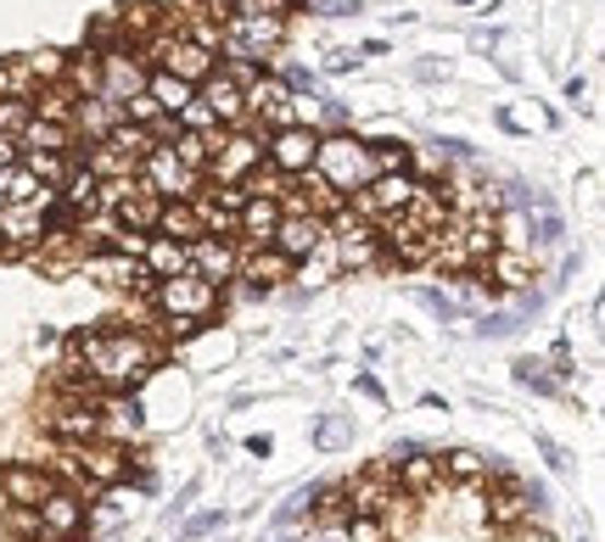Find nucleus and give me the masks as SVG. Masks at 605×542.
<instances>
[{"label": "nucleus", "mask_w": 605, "mask_h": 542, "mask_svg": "<svg viewBox=\"0 0 605 542\" xmlns=\"http://www.w3.org/2000/svg\"><path fill=\"white\" fill-rule=\"evenodd\" d=\"M68 353L96 375L102 391H135L158 364L163 347L147 330H90V335H68Z\"/></svg>", "instance_id": "nucleus-1"}, {"label": "nucleus", "mask_w": 605, "mask_h": 542, "mask_svg": "<svg viewBox=\"0 0 605 542\" xmlns=\"http://www.w3.org/2000/svg\"><path fill=\"white\" fill-rule=\"evenodd\" d=\"M51 475H62L68 492H79V498H84V492H113V486L129 481V453L118 448V441H79V448L57 453Z\"/></svg>", "instance_id": "nucleus-2"}, {"label": "nucleus", "mask_w": 605, "mask_h": 542, "mask_svg": "<svg viewBox=\"0 0 605 542\" xmlns=\"http://www.w3.org/2000/svg\"><path fill=\"white\" fill-rule=\"evenodd\" d=\"M314 174L348 202L353 190H364L370 179H376V157H370V140H359V134H348V129L319 134V145H314Z\"/></svg>", "instance_id": "nucleus-3"}, {"label": "nucleus", "mask_w": 605, "mask_h": 542, "mask_svg": "<svg viewBox=\"0 0 605 542\" xmlns=\"http://www.w3.org/2000/svg\"><path fill=\"white\" fill-rule=\"evenodd\" d=\"M141 62H152L158 73H168V79H179V84H202V79H213V68H219V51H208V45H197V39H185L179 34V23L174 28H163L152 45H147V57Z\"/></svg>", "instance_id": "nucleus-4"}, {"label": "nucleus", "mask_w": 605, "mask_h": 542, "mask_svg": "<svg viewBox=\"0 0 605 542\" xmlns=\"http://www.w3.org/2000/svg\"><path fill=\"white\" fill-rule=\"evenodd\" d=\"M147 291H152V308H158L163 319H197V325H208V319L219 314V285H208V280H197V274L152 280Z\"/></svg>", "instance_id": "nucleus-5"}, {"label": "nucleus", "mask_w": 605, "mask_h": 542, "mask_svg": "<svg viewBox=\"0 0 605 542\" xmlns=\"http://www.w3.org/2000/svg\"><path fill=\"white\" fill-rule=\"evenodd\" d=\"M219 45H230L236 62H264L287 45V17H224Z\"/></svg>", "instance_id": "nucleus-6"}, {"label": "nucleus", "mask_w": 605, "mask_h": 542, "mask_svg": "<svg viewBox=\"0 0 605 542\" xmlns=\"http://www.w3.org/2000/svg\"><path fill=\"white\" fill-rule=\"evenodd\" d=\"M135 179H141V190H152L158 202H197V196H202V174H191L185 163H174L168 145H158V152L135 168Z\"/></svg>", "instance_id": "nucleus-7"}, {"label": "nucleus", "mask_w": 605, "mask_h": 542, "mask_svg": "<svg viewBox=\"0 0 605 542\" xmlns=\"http://www.w3.org/2000/svg\"><path fill=\"white\" fill-rule=\"evenodd\" d=\"M57 190H45L39 202H18L0 208V252H28V246H45V224H51Z\"/></svg>", "instance_id": "nucleus-8"}, {"label": "nucleus", "mask_w": 605, "mask_h": 542, "mask_svg": "<svg viewBox=\"0 0 605 542\" xmlns=\"http://www.w3.org/2000/svg\"><path fill=\"white\" fill-rule=\"evenodd\" d=\"M314 145H319L314 123H287V129L264 134V163H269L275 174L298 179V174H309V168H314Z\"/></svg>", "instance_id": "nucleus-9"}, {"label": "nucleus", "mask_w": 605, "mask_h": 542, "mask_svg": "<svg viewBox=\"0 0 605 542\" xmlns=\"http://www.w3.org/2000/svg\"><path fill=\"white\" fill-rule=\"evenodd\" d=\"M348 202H353V219L382 224V219H393V213H404L415 202V179L409 174H376L364 190H353Z\"/></svg>", "instance_id": "nucleus-10"}, {"label": "nucleus", "mask_w": 605, "mask_h": 542, "mask_svg": "<svg viewBox=\"0 0 605 542\" xmlns=\"http://www.w3.org/2000/svg\"><path fill=\"white\" fill-rule=\"evenodd\" d=\"M242 95H247V118H258L269 134H275V129H287V123H298V95H292V84H287V79L258 73Z\"/></svg>", "instance_id": "nucleus-11"}, {"label": "nucleus", "mask_w": 605, "mask_h": 542, "mask_svg": "<svg viewBox=\"0 0 605 542\" xmlns=\"http://www.w3.org/2000/svg\"><path fill=\"white\" fill-rule=\"evenodd\" d=\"M45 436L57 448H79V441H102V409L96 403H73V398H57L45 409Z\"/></svg>", "instance_id": "nucleus-12"}, {"label": "nucleus", "mask_w": 605, "mask_h": 542, "mask_svg": "<svg viewBox=\"0 0 605 542\" xmlns=\"http://www.w3.org/2000/svg\"><path fill=\"white\" fill-rule=\"evenodd\" d=\"M258 163H264V134H242V129H230V134L219 140V152H213V163H208V174H202V179H213V185H242Z\"/></svg>", "instance_id": "nucleus-13"}, {"label": "nucleus", "mask_w": 605, "mask_h": 542, "mask_svg": "<svg viewBox=\"0 0 605 542\" xmlns=\"http://www.w3.org/2000/svg\"><path fill=\"white\" fill-rule=\"evenodd\" d=\"M269 246H275V252H281L287 263H309L319 246H325V219L298 213V208H281V224H275Z\"/></svg>", "instance_id": "nucleus-14"}, {"label": "nucleus", "mask_w": 605, "mask_h": 542, "mask_svg": "<svg viewBox=\"0 0 605 542\" xmlns=\"http://www.w3.org/2000/svg\"><path fill=\"white\" fill-rule=\"evenodd\" d=\"M84 515H90V504L79 498V492H68V486H51V498L34 509L45 542H73V537L84 531Z\"/></svg>", "instance_id": "nucleus-15"}, {"label": "nucleus", "mask_w": 605, "mask_h": 542, "mask_svg": "<svg viewBox=\"0 0 605 542\" xmlns=\"http://www.w3.org/2000/svg\"><path fill=\"white\" fill-rule=\"evenodd\" d=\"M51 486H57V475L45 470V464H7L0 470V498H7V509H39L45 498H51Z\"/></svg>", "instance_id": "nucleus-16"}, {"label": "nucleus", "mask_w": 605, "mask_h": 542, "mask_svg": "<svg viewBox=\"0 0 605 542\" xmlns=\"http://www.w3.org/2000/svg\"><path fill=\"white\" fill-rule=\"evenodd\" d=\"M197 102L213 113L219 129H242V123H247V95H242V84L230 79L224 68H213V79L197 84Z\"/></svg>", "instance_id": "nucleus-17"}, {"label": "nucleus", "mask_w": 605, "mask_h": 542, "mask_svg": "<svg viewBox=\"0 0 605 542\" xmlns=\"http://www.w3.org/2000/svg\"><path fill=\"white\" fill-rule=\"evenodd\" d=\"M337 263L342 269H370V263H382V240L370 224H359L348 208L337 213Z\"/></svg>", "instance_id": "nucleus-18"}, {"label": "nucleus", "mask_w": 605, "mask_h": 542, "mask_svg": "<svg viewBox=\"0 0 605 542\" xmlns=\"http://www.w3.org/2000/svg\"><path fill=\"white\" fill-rule=\"evenodd\" d=\"M292 269L298 263H287L275 246H242V258H236V280H247L258 297H264V291H275L281 280H292Z\"/></svg>", "instance_id": "nucleus-19"}, {"label": "nucleus", "mask_w": 605, "mask_h": 542, "mask_svg": "<svg viewBox=\"0 0 605 542\" xmlns=\"http://www.w3.org/2000/svg\"><path fill=\"white\" fill-rule=\"evenodd\" d=\"M236 258H242V240H224V235H202L191 246V274L219 285V280H236Z\"/></svg>", "instance_id": "nucleus-20"}, {"label": "nucleus", "mask_w": 605, "mask_h": 542, "mask_svg": "<svg viewBox=\"0 0 605 542\" xmlns=\"http://www.w3.org/2000/svg\"><path fill=\"white\" fill-rule=\"evenodd\" d=\"M398 498H404V492L393 486V470H387V464H382V470H370L364 481L348 486V509H353V515H376V520H387V509H393Z\"/></svg>", "instance_id": "nucleus-21"}, {"label": "nucleus", "mask_w": 605, "mask_h": 542, "mask_svg": "<svg viewBox=\"0 0 605 542\" xmlns=\"http://www.w3.org/2000/svg\"><path fill=\"white\" fill-rule=\"evenodd\" d=\"M141 274H147V280H174V274H191V246H174V240H163V235H147Z\"/></svg>", "instance_id": "nucleus-22"}, {"label": "nucleus", "mask_w": 605, "mask_h": 542, "mask_svg": "<svg viewBox=\"0 0 605 542\" xmlns=\"http://www.w3.org/2000/svg\"><path fill=\"white\" fill-rule=\"evenodd\" d=\"M18 152H51V157H73V152H79V134H73L68 123L28 118V129L18 134Z\"/></svg>", "instance_id": "nucleus-23"}, {"label": "nucleus", "mask_w": 605, "mask_h": 542, "mask_svg": "<svg viewBox=\"0 0 605 542\" xmlns=\"http://www.w3.org/2000/svg\"><path fill=\"white\" fill-rule=\"evenodd\" d=\"M152 235H163V240H174V246H197V240H202V219H197L191 202H163Z\"/></svg>", "instance_id": "nucleus-24"}, {"label": "nucleus", "mask_w": 605, "mask_h": 542, "mask_svg": "<svg viewBox=\"0 0 605 542\" xmlns=\"http://www.w3.org/2000/svg\"><path fill=\"white\" fill-rule=\"evenodd\" d=\"M102 145H113V152H118L124 163H135V168H141V163H147V157L158 152V140H152V134H147L141 123H124V118H118V123H113V129L102 134Z\"/></svg>", "instance_id": "nucleus-25"}, {"label": "nucleus", "mask_w": 605, "mask_h": 542, "mask_svg": "<svg viewBox=\"0 0 605 542\" xmlns=\"http://www.w3.org/2000/svg\"><path fill=\"white\" fill-rule=\"evenodd\" d=\"M84 102L79 90H68V84H39L34 90V118H45V123H68L73 129V107Z\"/></svg>", "instance_id": "nucleus-26"}, {"label": "nucleus", "mask_w": 605, "mask_h": 542, "mask_svg": "<svg viewBox=\"0 0 605 542\" xmlns=\"http://www.w3.org/2000/svg\"><path fill=\"white\" fill-rule=\"evenodd\" d=\"M158 208H163V202H158L152 190H135L129 202L113 208V213H118V229H129V235H152V229H158Z\"/></svg>", "instance_id": "nucleus-27"}, {"label": "nucleus", "mask_w": 605, "mask_h": 542, "mask_svg": "<svg viewBox=\"0 0 605 542\" xmlns=\"http://www.w3.org/2000/svg\"><path fill=\"white\" fill-rule=\"evenodd\" d=\"M45 185L23 168V163H7L0 168V208H18V202H39Z\"/></svg>", "instance_id": "nucleus-28"}, {"label": "nucleus", "mask_w": 605, "mask_h": 542, "mask_svg": "<svg viewBox=\"0 0 605 542\" xmlns=\"http://www.w3.org/2000/svg\"><path fill=\"white\" fill-rule=\"evenodd\" d=\"M438 459H443V475H454V481H488V475H499V464L488 453H477V448H454V453H438Z\"/></svg>", "instance_id": "nucleus-29"}, {"label": "nucleus", "mask_w": 605, "mask_h": 542, "mask_svg": "<svg viewBox=\"0 0 605 542\" xmlns=\"http://www.w3.org/2000/svg\"><path fill=\"white\" fill-rule=\"evenodd\" d=\"M147 95L158 102V113H168V118H174L185 102H197V90H191V84H179V79H168V73H158V68L147 73Z\"/></svg>", "instance_id": "nucleus-30"}, {"label": "nucleus", "mask_w": 605, "mask_h": 542, "mask_svg": "<svg viewBox=\"0 0 605 542\" xmlns=\"http://www.w3.org/2000/svg\"><path fill=\"white\" fill-rule=\"evenodd\" d=\"M18 163H23L45 190H57V185L68 179V168H73V157H51V152H18Z\"/></svg>", "instance_id": "nucleus-31"}, {"label": "nucleus", "mask_w": 605, "mask_h": 542, "mask_svg": "<svg viewBox=\"0 0 605 542\" xmlns=\"http://www.w3.org/2000/svg\"><path fill=\"white\" fill-rule=\"evenodd\" d=\"M314 498H319V486H298L292 498H287L281 509H275V520H269V526H281V531H303V520L314 515Z\"/></svg>", "instance_id": "nucleus-32"}, {"label": "nucleus", "mask_w": 605, "mask_h": 542, "mask_svg": "<svg viewBox=\"0 0 605 542\" xmlns=\"http://www.w3.org/2000/svg\"><path fill=\"white\" fill-rule=\"evenodd\" d=\"M353 509H348V486L337 481V486H319V498H314V515L309 520H319V526H342Z\"/></svg>", "instance_id": "nucleus-33"}, {"label": "nucleus", "mask_w": 605, "mask_h": 542, "mask_svg": "<svg viewBox=\"0 0 605 542\" xmlns=\"http://www.w3.org/2000/svg\"><path fill=\"white\" fill-rule=\"evenodd\" d=\"M348 441H353V420L348 414H325L314 425V448L319 453H337V448H348Z\"/></svg>", "instance_id": "nucleus-34"}, {"label": "nucleus", "mask_w": 605, "mask_h": 542, "mask_svg": "<svg viewBox=\"0 0 605 542\" xmlns=\"http://www.w3.org/2000/svg\"><path fill=\"white\" fill-rule=\"evenodd\" d=\"M34 118V102H23V95H0V140H18Z\"/></svg>", "instance_id": "nucleus-35"}, {"label": "nucleus", "mask_w": 605, "mask_h": 542, "mask_svg": "<svg viewBox=\"0 0 605 542\" xmlns=\"http://www.w3.org/2000/svg\"><path fill=\"white\" fill-rule=\"evenodd\" d=\"M292 0H224V17H287Z\"/></svg>", "instance_id": "nucleus-36"}, {"label": "nucleus", "mask_w": 605, "mask_h": 542, "mask_svg": "<svg viewBox=\"0 0 605 542\" xmlns=\"http://www.w3.org/2000/svg\"><path fill=\"white\" fill-rule=\"evenodd\" d=\"M23 62H28L34 84H62V68H68V57H62V51H28Z\"/></svg>", "instance_id": "nucleus-37"}, {"label": "nucleus", "mask_w": 605, "mask_h": 542, "mask_svg": "<svg viewBox=\"0 0 605 542\" xmlns=\"http://www.w3.org/2000/svg\"><path fill=\"white\" fill-rule=\"evenodd\" d=\"M342 537H348V542H387L393 531H387V520H376V515H348V520H342Z\"/></svg>", "instance_id": "nucleus-38"}, {"label": "nucleus", "mask_w": 605, "mask_h": 542, "mask_svg": "<svg viewBox=\"0 0 605 542\" xmlns=\"http://www.w3.org/2000/svg\"><path fill=\"white\" fill-rule=\"evenodd\" d=\"M415 297H421V303H427L438 319H459V303H454V297H443V291H432V285H421Z\"/></svg>", "instance_id": "nucleus-39"}, {"label": "nucleus", "mask_w": 605, "mask_h": 542, "mask_svg": "<svg viewBox=\"0 0 605 542\" xmlns=\"http://www.w3.org/2000/svg\"><path fill=\"white\" fill-rule=\"evenodd\" d=\"M538 369H544V364L522 358V364H516V380H522L527 391H544V398H549V391H555V380H549V375H538Z\"/></svg>", "instance_id": "nucleus-40"}, {"label": "nucleus", "mask_w": 605, "mask_h": 542, "mask_svg": "<svg viewBox=\"0 0 605 542\" xmlns=\"http://www.w3.org/2000/svg\"><path fill=\"white\" fill-rule=\"evenodd\" d=\"M0 520H7V531H18V537H39L34 509H0Z\"/></svg>", "instance_id": "nucleus-41"}, {"label": "nucleus", "mask_w": 605, "mask_h": 542, "mask_svg": "<svg viewBox=\"0 0 605 542\" xmlns=\"http://www.w3.org/2000/svg\"><path fill=\"white\" fill-rule=\"evenodd\" d=\"M504 542H555V537H549L538 520H527V526H510V531H504Z\"/></svg>", "instance_id": "nucleus-42"}, {"label": "nucleus", "mask_w": 605, "mask_h": 542, "mask_svg": "<svg viewBox=\"0 0 605 542\" xmlns=\"http://www.w3.org/2000/svg\"><path fill=\"white\" fill-rule=\"evenodd\" d=\"M549 364H555V375H561V380L578 375V369H572V341H555V347H549Z\"/></svg>", "instance_id": "nucleus-43"}, {"label": "nucleus", "mask_w": 605, "mask_h": 542, "mask_svg": "<svg viewBox=\"0 0 605 542\" xmlns=\"http://www.w3.org/2000/svg\"><path fill=\"white\" fill-rule=\"evenodd\" d=\"M538 453L549 459V470H572V459H567V448H561V441H549V436H538Z\"/></svg>", "instance_id": "nucleus-44"}, {"label": "nucleus", "mask_w": 605, "mask_h": 542, "mask_svg": "<svg viewBox=\"0 0 605 542\" xmlns=\"http://www.w3.org/2000/svg\"><path fill=\"white\" fill-rule=\"evenodd\" d=\"M348 68H359V51H331L325 57V73H348Z\"/></svg>", "instance_id": "nucleus-45"}, {"label": "nucleus", "mask_w": 605, "mask_h": 542, "mask_svg": "<svg viewBox=\"0 0 605 542\" xmlns=\"http://www.w3.org/2000/svg\"><path fill=\"white\" fill-rule=\"evenodd\" d=\"M319 12H325V17H353L359 0H319Z\"/></svg>", "instance_id": "nucleus-46"}, {"label": "nucleus", "mask_w": 605, "mask_h": 542, "mask_svg": "<svg viewBox=\"0 0 605 542\" xmlns=\"http://www.w3.org/2000/svg\"><path fill=\"white\" fill-rule=\"evenodd\" d=\"M510 330H516V319H510V314H493V319H482V335H510Z\"/></svg>", "instance_id": "nucleus-47"}, {"label": "nucleus", "mask_w": 605, "mask_h": 542, "mask_svg": "<svg viewBox=\"0 0 605 542\" xmlns=\"http://www.w3.org/2000/svg\"><path fill=\"white\" fill-rule=\"evenodd\" d=\"M213 526H224V515H213V509H208V515H197L191 526H185V537H202V531H213Z\"/></svg>", "instance_id": "nucleus-48"}, {"label": "nucleus", "mask_w": 605, "mask_h": 542, "mask_svg": "<svg viewBox=\"0 0 605 542\" xmlns=\"http://www.w3.org/2000/svg\"><path fill=\"white\" fill-rule=\"evenodd\" d=\"M247 453H253V459H269L275 441H269V436H247Z\"/></svg>", "instance_id": "nucleus-49"}, {"label": "nucleus", "mask_w": 605, "mask_h": 542, "mask_svg": "<svg viewBox=\"0 0 605 542\" xmlns=\"http://www.w3.org/2000/svg\"><path fill=\"white\" fill-rule=\"evenodd\" d=\"M298 537H303V531H281V526H269V531H264V542H298Z\"/></svg>", "instance_id": "nucleus-50"}, {"label": "nucleus", "mask_w": 605, "mask_h": 542, "mask_svg": "<svg viewBox=\"0 0 605 542\" xmlns=\"http://www.w3.org/2000/svg\"><path fill=\"white\" fill-rule=\"evenodd\" d=\"M314 542H337V537H314Z\"/></svg>", "instance_id": "nucleus-51"}, {"label": "nucleus", "mask_w": 605, "mask_h": 542, "mask_svg": "<svg viewBox=\"0 0 605 542\" xmlns=\"http://www.w3.org/2000/svg\"><path fill=\"white\" fill-rule=\"evenodd\" d=\"M0 509H7V498H0Z\"/></svg>", "instance_id": "nucleus-52"}]
</instances>
